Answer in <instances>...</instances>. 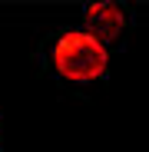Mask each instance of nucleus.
I'll return each instance as SVG.
<instances>
[{"instance_id": "f257e3e1", "label": "nucleus", "mask_w": 149, "mask_h": 152, "mask_svg": "<svg viewBox=\"0 0 149 152\" xmlns=\"http://www.w3.org/2000/svg\"><path fill=\"white\" fill-rule=\"evenodd\" d=\"M53 63H57L60 76L76 80V83H86V80L103 76V69L109 63V53H106V43H99L93 33L73 30V33H63L57 40Z\"/></svg>"}, {"instance_id": "f03ea898", "label": "nucleus", "mask_w": 149, "mask_h": 152, "mask_svg": "<svg viewBox=\"0 0 149 152\" xmlns=\"http://www.w3.org/2000/svg\"><path fill=\"white\" fill-rule=\"evenodd\" d=\"M123 27H126V17H123V10H119L116 4H109V0L93 4V7L86 10V33H93L99 43L119 37Z\"/></svg>"}]
</instances>
